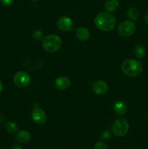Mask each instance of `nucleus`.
<instances>
[{"label": "nucleus", "mask_w": 148, "mask_h": 149, "mask_svg": "<svg viewBox=\"0 0 148 149\" xmlns=\"http://www.w3.org/2000/svg\"><path fill=\"white\" fill-rule=\"evenodd\" d=\"M94 23L97 29L107 32L114 29L116 20L114 16L109 13H101L96 16Z\"/></svg>", "instance_id": "1"}, {"label": "nucleus", "mask_w": 148, "mask_h": 149, "mask_svg": "<svg viewBox=\"0 0 148 149\" xmlns=\"http://www.w3.org/2000/svg\"><path fill=\"white\" fill-rule=\"evenodd\" d=\"M121 70L124 74L130 77H139L143 71V65L140 61L135 59H127L121 64Z\"/></svg>", "instance_id": "2"}, {"label": "nucleus", "mask_w": 148, "mask_h": 149, "mask_svg": "<svg viewBox=\"0 0 148 149\" xmlns=\"http://www.w3.org/2000/svg\"><path fill=\"white\" fill-rule=\"evenodd\" d=\"M62 39L56 34L47 35L43 38L42 47L48 52H55L60 49L62 46Z\"/></svg>", "instance_id": "3"}, {"label": "nucleus", "mask_w": 148, "mask_h": 149, "mask_svg": "<svg viewBox=\"0 0 148 149\" xmlns=\"http://www.w3.org/2000/svg\"><path fill=\"white\" fill-rule=\"evenodd\" d=\"M111 129L115 135L118 137H123L126 135L129 131V122L124 118H119L113 122Z\"/></svg>", "instance_id": "4"}, {"label": "nucleus", "mask_w": 148, "mask_h": 149, "mask_svg": "<svg viewBox=\"0 0 148 149\" xmlns=\"http://www.w3.org/2000/svg\"><path fill=\"white\" fill-rule=\"evenodd\" d=\"M136 31V25L131 20H124L118 25V32L122 36H129Z\"/></svg>", "instance_id": "5"}, {"label": "nucleus", "mask_w": 148, "mask_h": 149, "mask_svg": "<svg viewBox=\"0 0 148 149\" xmlns=\"http://www.w3.org/2000/svg\"><path fill=\"white\" fill-rule=\"evenodd\" d=\"M13 81L17 87L24 88L30 84V77L25 71H18L14 75Z\"/></svg>", "instance_id": "6"}, {"label": "nucleus", "mask_w": 148, "mask_h": 149, "mask_svg": "<svg viewBox=\"0 0 148 149\" xmlns=\"http://www.w3.org/2000/svg\"><path fill=\"white\" fill-rule=\"evenodd\" d=\"M31 117L33 122L37 125H43L46 121V112L39 106L35 107L31 112Z\"/></svg>", "instance_id": "7"}, {"label": "nucleus", "mask_w": 148, "mask_h": 149, "mask_svg": "<svg viewBox=\"0 0 148 149\" xmlns=\"http://www.w3.org/2000/svg\"><path fill=\"white\" fill-rule=\"evenodd\" d=\"M57 27L62 31H68L73 28V21L70 17L66 16L60 17L57 21Z\"/></svg>", "instance_id": "8"}, {"label": "nucleus", "mask_w": 148, "mask_h": 149, "mask_svg": "<svg viewBox=\"0 0 148 149\" xmlns=\"http://www.w3.org/2000/svg\"><path fill=\"white\" fill-rule=\"evenodd\" d=\"M91 90L94 94L101 95H104L107 93L108 90V85L105 81H102V80H97L92 84Z\"/></svg>", "instance_id": "9"}, {"label": "nucleus", "mask_w": 148, "mask_h": 149, "mask_svg": "<svg viewBox=\"0 0 148 149\" xmlns=\"http://www.w3.org/2000/svg\"><path fill=\"white\" fill-rule=\"evenodd\" d=\"M55 86L59 90H65L71 86V80L65 76H61L56 79Z\"/></svg>", "instance_id": "10"}, {"label": "nucleus", "mask_w": 148, "mask_h": 149, "mask_svg": "<svg viewBox=\"0 0 148 149\" xmlns=\"http://www.w3.org/2000/svg\"><path fill=\"white\" fill-rule=\"evenodd\" d=\"M113 110L115 113L118 116H124L128 111V106L124 101L118 100L115 102L113 106Z\"/></svg>", "instance_id": "11"}, {"label": "nucleus", "mask_w": 148, "mask_h": 149, "mask_svg": "<svg viewBox=\"0 0 148 149\" xmlns=\"http://www.w3.org/2000/svg\"><path fill=\"white\" fill-rule=\"evenodd\" d=\"M15 139L20 143H27L31 139V135L26 130H20L16 133Z\"/></svg>", "instance_id": "12"}, {"label": "nucleus", "mask_w": 148, "mask_h": 149, "mask_svg": "<svg viewBox=\"0 0 148 149\" xmlns=\"http://www.w3.org/2000/svg\"><path fill=\"white\" fill-rule=\"evenodd\" d=\"M75 35L78 40L81 42H86L89 39L90 33L86 28L80 27L75 31Z\"/></svg>", "instance_id": "13"}, {"label": "nucleus", "mask_w": 148, "mask_h": 149, "mask_svg": "<svg viewBox=\"0 0 148 149\" xmlns=\"http://www.w3.org/2000/svg\"><path fill=\"white\" fill-rule=\"evenodd\" d=\"M118 7L119 2L118 0H107L104 4V9L109 13L116 11Z\"/></svg>", "instance_id": "14"}, {"label": "nucleus", "mask_w": 148, "mask_h": 149, "mask_svg": "<svg viewBox=\"0 0 148 149\" xmlns=\"http://www.w3.org/2000/svg\"><path fill=\"white\" fill-rule=\"evenodd\" d=\"M133 53L135 56L138 58H143L146 54V49L144 46L141 45H138L133 48Z\"/></svg>", "instance_id": "15"}, {"label": "nucleus", "mask_w": 148, "mask_h": 149, "mask_svg": "<svg viewBox=\"0 0 148 149\" xmlns=\"http://www.w3.org/2000/svg\"><path fill=\"white\" fill-rule=\"evenodd\" d=\"M126 14H127L128 17L132 20H137L138 17H139V11H138V10L136 7H131V8H129Z\"/></svg>", "instance_id": "16"}, {"label": "nucleus", "mask_w": 148, "mask_h": 149, "mask_svg": "<svg viewBox=\"0 0 148 149\" xmlns=\"http://www.w3.org/2000/svg\"><path fill=\"white\" fill-rule=\"evenodd\" d=\"M5 129L10 133H15L17 130V126L16 123L12 121H9L5 124Z\"/></svg>", "instance_id": "17"}, {"label": "nucleus", "mask_w": 148, "mask_h": 149, "mask_svg": "<svg viewBox=\"0 0 148 149\" xmlns=\"http://www.w3.org/2000/svg\"><path fill=\"white\" fill-rule=\"evenodd\" d=\"M100 138L102 141H107V140L111 138V134H110V132L109 130H104L100 133Z\"/></svg>", "instance_id": "18"}, {"label": "nucleus", "mask_w": 148, "mask_h": 149, "mask_svg": "<svg viewBox=\"0 0 148 149\" xmlns=\"http://www.w3.org/2000/svg\"><path fill=\"white\" fill-rule=\"evenodd\" d=\"M33 39H35L37 41L41 40V39H43V33L40 31H35L33 33Z\"/></svg>", "instance_id": "19"}, {"label": "nucleus", "mask_w": 148, "mask_h": 149, "mask_svg": "<svg viewBox=\"0 0 148 149\" xmlns=\"http://www.w3.org/2000/svg\"><path fill=\"white\" fill-rule=\"evenodd\" d=\"M94 149H107V146H106V144L100 141V142L96 143Z\"/></svg>", "instance_id": "20"}, {"label": "nucleus", "mask_w": 148, "mask_h": 149, "mask_svg": "<svg viewBox=\"0 0 148 149\" xmlns=\"http://www.w3.org/2000/svg\"><path fill=\"white\" fill-rule=\"evenodd\" d=\"M15 0H1V4L4 6H10L14 2Z\"/></svg>", "instance_id": "21"}, {"label": "nucleus", "mask_w": 148, "mask_h": 149, "mask_svg": "<svg viewBox=\"0 0 148 149\" xmlns=\"http://www.w3.org/2000/svg\"><path fill=\"white\" fill-rule=\"evenodd\" d=\"M11 149H22V148L19 145H14Z\"/></svg>", "instance_id": "22"}, {"label": "nucleus", "mask_w": 148, "mask_h": 149, "mask_svg": "<svg viewBox=\"0 0 148 149\" xmlns=\"http://www.w3.org/2000/svg\"><path fill=\"white\" fill-rule=\"evenodd\" d=\"M2 90H3V84H2V83H1V81H0V93H1Z\"/></svg>", "instance_id": "23"}, {"label": "nucleus", "mask_w": 148, "mask_h": 149, "mask_svg": "<svg viewBox=\"0 0 148 149\" xmlns=\"http://www.w3.org/2000/svg\"><path fill=\"white\" fill-rule=\"evenodd\" d=\"M145 22H146V23H147V24H148V13H147L146 15H145Z\"/></svg>", "instance_id": "24"}, {"label": "nucleus", "mask_w": 148, "mask_h": 149, "mask_svg": "<svg viewBox=\"0 0 148 149\" xmlns=\"http://www.w3.org/2000/svg\"><path fill=\"white\" fill-rule=\"evenodd\" d=\"M30 1H31L32 2H36V1H38V0H30Z\"/></svg>", "instance_id": "25"}]
</instances>
